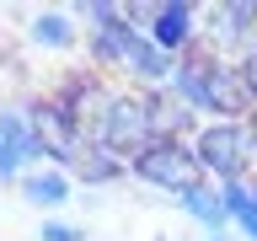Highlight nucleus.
I'll return each instance as SVG.
<instances>
[{
  "label": "nucleus",
  "mask_w": 257,
  "mask_h": 241,
  "mask_svg": "<svg viewBox=\"0 0 257 241\" xmlns=\"http://www.w3.org/2000/svg\"><path fill=\"white\" fill-rule=\"evenodd\" d=\"M38 166H48V145L32 118V102H0V182L16 188Z\"/></svg>",
  "instance_id": "4"
},
{
  "label": "nucleus",
  "mask_w": 257,
  "mask_h": 241,
  "mask_svg": "<svg viewBox=\"0 0 257 241\" xmlns=\"http://www.w3.org/2000/svg\"><path fill=\"white\" fill-rule=\"evenodd\" d=\"M27 43L43 48V54H70L80 43V22L70 6H43V11H27Z\"/></svg>",
  "instance_id": "7"
},
{
  "label": "nucleus",
  "mask_w": 257,
  "mask_h": 241,
  "mask_svg": "<svg viewBox=\"0 0 257 241\" xmlns=\"http://www.w3.org/2000/svg\"><path fill=\"white\" fill-rule=\"evenodd\" d=\"M38 241H86V225L54 214V220H38Z\"/></svg>",
  "instance_id": "13"
},
{
  "label": "nucleus",
  "mask_w": 257,
  "mask_h": 241,
  "mask_svg": "<svg viewBox=\"0 0 257 241\" xmlns=\"http://www.w3.org/2000/svg\"><path fill=\"white\" fill-rule=\"evenodd\" d=\"M128 172V161L123 156H112L107 145H96V140H86V150H80V161H75V182H86V188H107V182H118V177Z\"/></svg>",
  "instance_id": "10"
},
{
  "label": "nucleus",
  "mask_w": 257,
  "mask_h": 241,
  "mask_svg": "<svg viewBox=\"0 0 257 241\" xmlns=\"http://www.w3.org/2000/svg\"><path fill=\"white\" fill-rule=\"evenodd\" d=\"M166 91H172L198 124H214V118H252V96L241 86L236 64L220 59V54H209V48H193V54L177 59Z\"/></svg>",
  "instance_id": "1"
},
{
  "label": "nucleus",
  "mask_w": 257,
  "mask_h": 241,
  "mask_svg": "<svg viewBox=\"0 0 257 241\" xmlns=\"http://www.w3.org/2000/svg\"><path fill=\"white\" fill-rule=\"evenodd\" d=\"M177 209L188 214L204 236H230V214H225V188L220 182H193L188 193H177Z\"/></svg>",
  "instance_id": "9"
},
{
  "label": "nucleus",
  "mask_w": 257,
  "mask_h": 241,
  "mask_svg": "<svg viewBox=\"0 0 257 241\" xmlns=\"http://www.w3.org/2000/svg\"><path fill=\"white\" fill-rule=\"evenodd\" d=\"M161 107H166V91H140V86H112L107 107H102V118L91 124V134L86 140L107 145L112 156L134 161L145 150V145L166 140L161 134Z\"/></svg>",
  "instance_id": "2"
},
{
  "label": "nucleus",
  "mask_w": 257,
  "mask_h": 241,
  "mask_svg": "<svg viewBox=\"0 0 257 241\" xmlns=\"http://www.w3.org/2000/svg\"><path fill=\"white\" fill-rule=\"evenodd\" d=\"M193 156H198V172L209 182H246L257 177V134L252 118H214V124H198L193 134Z\"/></svg>",
  "instance_id": "3"
},
{
  "label": "nucleus",
  "mask_w": 257,
  "mask_h": 241,
  "mask_svg": "<svg viewBox=\"0 0 257 241\" xmlns=\"http://www.w3.org/2000/svg\"><path fill=\"white\" fill-rule=\"evenodd\" d=\"M70 11H75V22L86 32H102V27H112V22H123V6H118V0H75Z\"/></svg>",
  "instance_id": "12"
},
{
  "label": "nucleus",
  "mask_w": 257,
  "mask_h": 241,
  "mask_svg": "<svg viewBox=\"0 0 257 241\" xmlns=\"http://www.w3.org/2000/svg\"><path fill=\"white\" fill-rule=\"evenodd\" d=\"M225 214H230L236 241H257V177L225 182Z\"/></svg>",
  "instance_id": "11"
},
{
  "label": "nucleus",
  "mask_w": 257,
  "mask_h": 241,
  "mask_svg": "<svg viewBox=\"0 0 257 241\" xmlns=\"http://www.w3.org/2000/svg\"><path fill=\"white\" fill-rule=\"evenodd\" d=\"M145 32H150V43L161 54H193L198 48V32H204V6H188V0H156L150 16H145Z\"/></svg>",
  "instance_id": "6"
},
{
  "label": "nucleus",
  "mask_w": 257,
  "mask_h": 241,
  "mask_svg": "<svg viewBox=\"0 0 257 241\" xmlns=\"http://www.w3.org/2000/svg\"><path fill=\"white\" fill-rule=\"evenodd\" d=\"M128 177H140V182L172 193V198H177V193H188L193 182H204L198 156H193L188 140H156V145H145L140 156L128 161Z\"/></svg>",
  "instance_id": "5"
},
{
  "label": "nucleus",
  "mask_w": 257,
  "mask_h": 241,
  "mask_svg": "<svg viewBox=\"0 0 257 241\" xmlns=\"http://www.w3.org/2000/svg\"><path fill=\"white\" fill-rule=\"evenodd\" d=\"M198 241H236V236H198Z\"/></svg>",
  "instance_id": "14"
},
{
  "label": "nucleus",
  "mask_w": 257,
  "mask_h": 241,
  "mask_svg": "<svg viewBox=\"0 0 257 241\" xmlns=\"http://www.w3.org/2000/svg\"><path fill=\"white\" fill-rule=\"evenodd\" d=\"M16 193H22V204H32L43 220H54V214L75 198V177L59 172V166H38V172H27L16 182Z\"/></svg>",
  "instance_id": "8"
}]
</instances>
